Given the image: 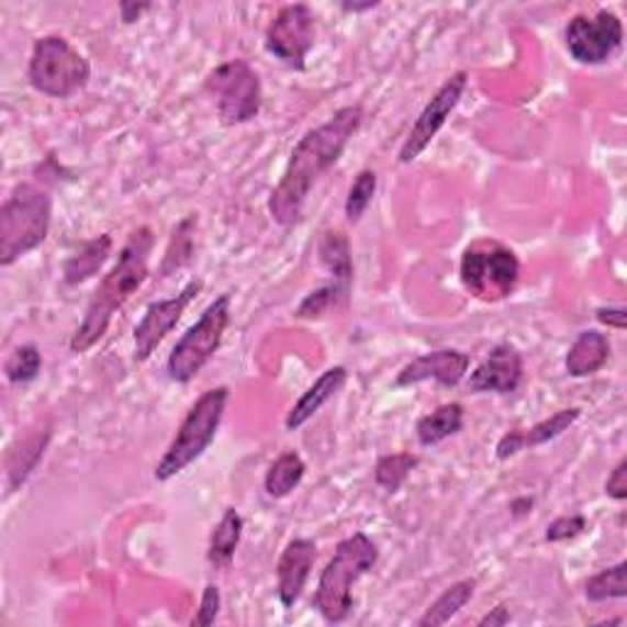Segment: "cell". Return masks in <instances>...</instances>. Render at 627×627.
I'll return each instance as SVG.
<instances>
[{
  "label": "cell",
  "mask_w": 627,
  "mask_h": 627,
  "mask_svg": "<svg viewBox=\"0 0 627 627\" xmlns=\"http://www.w3.org/2000/svg\"><path fill=\"white\" fill-rule=\"evenodd\" d=\"M360 123H363V109L344 105L326 123L304 133L302 141L294 145L280 184L268 199V211L278 226L292 228L300 223L312 187L338 163V157L360 131Z\"/></svg>",
  "instance_id": "1"
},
{
  "label": "cell",
  "mask_w": 627,
  "mask_h": 627,
  "mask_svg": "<svg viewBox=\"0 0 627 627\" xmlns=\"http://www.w3.org/2000/svg\"><path fill=\"white\" fill-rule=\"evenodd\" d=\"M153 246H155L153 228L143 226L133 231V236L127 238L119 255V262H115L109 275L101 280L99 290L93 292L91 302L87 306V314H83L81 324L71 336L69 348L74 354H87L89 348L99 344L105 332H109L115 312H119L121 306L141 290L143 282L147 280V275H150Z\"/></svg>",
  "instance_id": "2"
},
{
  "label": "cell",
  "mask_w": 627,
  "mask_h": 627,
  "mask_svg": "<svg viewBox=\"0 0 627 627\" xmlns=\"http://www.w3.org/2000/svg\"><path fill=\"white\" fill-rule=\"evenodd\" d=\"M378 545L363 533L338 541L314 593V608L326 623H344L354 611V586L378 564Z\"/></svg>",
  "instance_id": "3"
},
{
  "label": "cell",
  "mask_w": 627,
  "mask_h": 627,
  "mask_svg": "<svg viewBox=\"0 0 627 627\" xmlns=\"http://www.w3.org/2000/svg\"><path fill=\"white\" fill-rule=\"evenodd\" d=\"M231 390L226 385L206 390L179 424L172 444L167 446L163 459L155 466V478L159 483L172 481L175 475L189 469L191 463L204 456V451L214 444L216 434L221 429L223 414H226Z\"/></svg>",
  "instance_id": "4"
},
{
  "label": "cell",
  "mask_w": 627,
  "mask_h": 627,
  "mask_svg": "<svg viewBox=\"0 0 627 627\" xmlns=\"http://www.w3.org/2000/svg\"><path fill=\"white\" fill-rule=\"evenodd\" d=\"M52 226V199L45 189L20 184L0 209V265L10 268L23 255L47 240Z\"/></svg>",
  "instance_id": "5"
},
{
  "label": "cell",
  "mask_w": 627,
  "mask_h": 627,
  "mask_svg": "<svg viewBox=\"0 0 627 627\" xmlns=\"http://www.w3.org/2000/svg\"><path fill=\"white\" fill-rule=\"evenodd\" d=\"M461 282L466 292L485 304L507 300L519 282L515 250L495 238L473 240L461 255Z\"/></svg>",
  "instance_id": "6"
},
{
  "label": "cell",
  "mask_w": 627,
  "mask_h": 627,
  "mask_svg": "<svg viewBox=\"0 0 627 627\" xmlns=\"http://www.w3.org/2000/svg\"><path fill=\"white\" fill-rule=\"evenodd\" d=\"M32 89L49 99H69L91 79V67L79 49H74L61 35L40 37L32 47L27 64Z\"/></svg>",
  "instance_id": "7"
},
{
  "label": "cell",
  "mask_w": 627,
  "mask_h": 627,
  "mask_svg": "<svg viewBox=\"0 0 627 627\" xmlns=\"http://www.w3.org/2000/svg\"><path fill=\"white\" fill-rule=\"evenodd\" d=\"M231 322V294H221L211 302L194 326L175 344L167 358V376L175 382H191L219 350L223 334Z\"/></svg>",
  "instance_id": "8"
},
{
  "label": "cell",
  "mask_w": 627,
  "mask_h": 627,
  "mask_svg": "<svg viewBox=\"0 0 627 627\" xmlns=\"http://www.w3.org/2000/svg\"><path fill=\"white\" fill-rule=\"evenodd\" d=\"M206 91L214 96L223 125L250 123L260 113L262 83L246 59H228L206 77Z\"/></svg>",
  "instance_id": "9"
},
{
  "label": "cell",
  "mask_w": 627,
  "mask_h": 627,
  "mask_svg": "<svg viewBox=\"0 0 627 627\" xmlns=\"http://www.w3.org/2000/svg\"><path fill=\"white\" fill-rule=\"evenodd\" d=\"M316 42V18L306 3H290L280 8L265 30V49L284 67L294 71L306 69V57Z\"/></svg>",
  "instance_id": "10"
},
{
  "label": "cell",
  "mask_w": 627,
  "mask_h": 627,
  "mask_svg": "<svg viewBox=\"0 0 627 627\" xmlns=\"http://www.w3.org/2000/svg\"><path fill=\"white\" fill-rule=\"evenodd\" d=\"M466 83H469V74L456 71L441 83L437 93L432 96L429 103L424 105L422 113L417 115V121L412 123L405 143L400 147L398 153L400 165L414 163V159L427 150L434 137H437L441 127L446 125V121H449V115L456 111V105L461 103Z\"/></svg>",
  "instance_id": "11"
},
{
  "label": "cell",
  "mask_w": 627,
  "mask_h": 627,
  "mask_svg": "<svg viewBox=\"0 0 627 627\" xmlns=\"http://www.w3.org/2000/svg\"><path fill=\"white\" fill-rule=\"evenodd\" d=\"M564 40L571 59L596 67L623 47V23L608 10H601L593 18L573 15L564 30Z\"/></svg>",
  "instance_id": "12"
},
{
  "label": "cell",
  "mask_w": 627,
  "mask_h": 627,
  "mask_svg": "<svg viewBox=\"0 0 627 627\" xmlns=\"http://www.w3.org/2000/svg\"><path fill=\"white\" fill-rule=\"evenodd\" d=\"M201 287H204V282L191 280L177 296H169V300H159L147 306L133 332V356L137 363H143V360L155 354L157 346L163 344L167 334L179 324V318H182V314L187 312V306L197 300Z\"/></svg>",
  "instance_id": "13"
},
{
  "label": "cell",
  "mask_w": 627,
  "mask_h": 627,
  "mask_svg": "<svg viewBox=\"0 0 627 627\" xmlns=\"http://www.w3.org/2000/svg\"><path fill=\"white\" fill-rule=\"evenodd\" d=\"M471 358L469 354L456 348H441L432 350V354H424L419 358H414L412 363L400 370L395 378V388H412L419 385L424 380H434L444 388H456L459 382L469 373Z\"/></svg>",
  "instance_id": "14"
},
{
  "label": "cell",
  "mask_w": 627,
  "mask_h": 627,
  "mask_svg": "<svg viewBox=\"0 0 627 627\" xmlns=\"http://www.w3.org/2000/svg\"><path fill=\"white\" fill-rule=\"evenodd\" d=\"M523 373H525L523 354L510 344H497L491 354H488L483 363L471 373L469 388L471 392H497V395H510V392H515L519 388Z\"/></svg>",
  "instance_id": "15"
},
{
  "label": "cell",
  "mask_w": 627,
  "mask_h": 627,
  "mask_svg": "<svg viewBox=\"0 0 627 627\" xmlns=\"http://www.w3.org/2000/svg\"><path fill=\"white\" fill-rule=\"evenodd\" d=\"M316 561V545L312 539L296 537L282 549L278 561V598L287 611L302 598L306 581Z\"/></svg>",
  "instance_id": "16"
},
{
  "label": "cell",
  "mask_w": 627,
  "mask_h": 627,
  "mask_svg": "<svg viewBox=\"0 0 627 627\" xmlns=\"http://www.w3.org/2000/svg\"><path fill=\"white\" fill-rule=\"evenodd\" d=\"M346 380H348V370L344 366H334V368L324 370V373L314 380V385L306 392H302V398L294 402L290 412H287L284 427L290 432L304 427V424L310 422L328 400H334L338 392L344 390Z\"/></svg>",
  "instance_id": "17"
},
{
  "label": "cell",
  "mask_w": 627,
  "mask_h": 627,
  "mask_svg": "<svg viewBox=\"0 0 627 627\" xmlns=\"http://www.w3.org/2000/svg\"><path fill=\"white\" fill-rule=\"evenodd\" d=\"M611 342L601 332H581L564 358V368L571 378H589L608 363Z\"/></svg>",
  "instance_id": "18"
},
{
  "label": "cell",
  "mask_w": 627,
  "mask_h": 627,
  "mask_svg": "<svg viewBox=\"0 0 627 627\" xmlns=\"http://www.w3.org/2000/svg\"><path fill=\"white\" fill-rule=\"evenodd\" d=\"M111 248H113V238L109 233H101V236L83 243V246L64 262V282L81 284L91 280L93 275L103 268V262L111 258Z\"/></svg>",
  "instance_id": "19"
},
{
  "label": "cell",
  "mask_w": 627,
  "mask_h": 627,
  "mask_svg": "<svg viewBox=\"0 0 627 627\" xmlns=\"http://www.w3.org/2000/svg\"><path fill=\"white\" fill-rule=\"evenodd\" d=\"M240 537H243V517L236 507H228L209 537V551H206L209 564L216 569L231 567V561L236 557V549L240 545Z\"/></svg>",
  "instance_id": "20"
},
{
  "label": "cell",
  "mask_w": 627,
  "mask_h": 627,
  "mask_svg": "<svg viewBox=\"0 0 627 627\" xmlns=\"http://www.w3.org/2000/svg\"><path fill=\"white\" fill-rule=\"evenodd\" d=\"M318 260L334 275V282L350 290L354 282V258H350V240L344 231H326L318 240Z\"/></svg>",
  "instance_id": "21"
},
{
  "label": "cell",
  "mask_w": 627,
  "mask_h": 627,
  "mask_svg": "<svg viewBox=\"0 0 627 627\" xmlns=\"http://www.w3.org/2000/svg\"><path fill=\"white\" fill-rule=\"evenodd\" d=\"M463 427V405L446 402L417 422V439L422 446H437L444 439L459 434Z\"/></svg>",
  "instance_id": "22"
},
{
  "label": "cell",
  "mask_w": 627,
  "mask_h": 627,
  "mask_svg": "<svg viewBox=\"0 0 627 627\" xmlns=\"http://www.w3.org/2000/svg\"><path fill=\"white\" fill-rule=\"evenodd\" d=\"M473 593H475V581L473 579H461V581H456L454 586L446 589L441 596L434 601L427 613L422 615L419 618V627H439V625H446L451 618H456L466 605H469V601L473 598Z\"/></svg>",
  "instance_id": "23"
},
{
  "label": "cell",
  "mask_w": 627,
  "mask_h": 627,
  "mask_svg": "<svg viewBox=\"0 0 627 627\" xmlns=\"http://www.w3.org/2000/svg\"><path fill=\"white\" fill-rule=\"evenodd\" d=\"M306 463L302 461V456L296 451H284L270 463L268 473H265V493L275 497V501H280V497H287L302 483Z\"/></svg>",
  "instance_id": "24"
},
{
  "label": "cell",
  "mask_w": 627,
  "mask_h": 627,
  "mask_svg": "<svg viewBox=\"0 0 627 627\" xmlns=\"http://www.w3.org/2000/svg\"><path fill=\"white\" fill-rule=\"evenodd\" d=\"M47 444H49V432L42 434V437L35 434V437L23 441L18 454L10 456L8 459V493L18 491V488L27 481L30 473L35 471V466L42 461V456H45Z\"/></svg>",
  "instance_id": "25"
},
{
  "label": "cell",
  "mask_w": 627,
  "mask_h": 627,
  "mask_svg": "<svg viewBox=\"0 0 627 627\" xmlns=\"http://www.w3.org/2000/svg\"><path fill=\"white\" fill-rule=\"evenodd\" d=\"M419 466V459L414 454H388L376 463V483L388 493H398L405 485L412 471Z\"/></svg>",
  "instance_id": "26"
},
{
  "label": "cell",
  "mask_w": 627,
  "mask_h": 627,
  "mask_svg": "<svg viewBox=\"0 0 627 627\" xmlns=\"http://www.w3.org/2000/svg\"><path fill=\"white\" fill-rule=\"evenodd\" d=\"M581 417V410L579 407H569V410H559L551 414V417L537 422L535 427L523 429V441H525V449H535V446L547 444L551 439L561 437V434L569 432L573 424L579 422Z\"/></svg>",
  "instance_id": "27"
},
{
  "label": "cell",
  "mask_w": 627,
  "mask_h": 627,
  "mask_svg": "<svg viewBox=\"0 0 627 627\" xmlns=\"http://www.w3.org/2000/svg\"><path fill=\"white\" fill-rule=\"evenodd\" d=\"M625 571L627 561H618V564L611 569H603L596 576H591L586 581V598L591 603H603V601H615L627 596V583H625Z\"/></svg>",
  "instance_id": "28"
},
{
  "label": "cell",
  "mask_w": 627,
  "mask_h": 627,
  "mask_svg": "<svg viewBox=\"0 0 627 627\" xmlns=\"http://www.w3.org/2000/svg\"><path fill=\"white\" fill-rule=\"evenodd\" d=\"M40 370H42V354L35 344H25L15 348L3 366L8 382H13V385L32 382L40 376Z\"/></svg>",
  "instance_id": "29"
},
{
  "label": "cell",
  "mask_w": 627,
  "mask_h": 627,
  "mask_svg": "<svg viewBox=\"0 0 627 627\" xmlns=\"http://www.w3.org/2000/svg\"><path fill=\"white\" fill-rule=\"evenodd\" d=\"M376 191H378V175L373 169H360L346 197V219L350 223L360 221V216L366 214L368 206L373 204Z\"/></svg>",
  "instance_id": "30"
},
{
  "label": "cell",
  "mask_w": 627,
  "mask_h": 627,
  "mask_svg": "<svg viewBox=\"0 0 627 627\" xmlns=\"http://www.w3.org/2000/svg\"><path fill=\"white\" fill-rule=\"evenodd\" d=\"M348 294V287L332 282L326 287H318V290L310 292L302 300V304L296 306V318H322L332 310H336V304Z\"/></svg>",
  "instance_id": "31"
},
{
  "label": "cell",
  "mask_w": 627,
  "mask_h": 627,
  "mask_svg": "<svg viewBox=\"0 0 627 627\" xmlns=\"http://www.w3.org/2000/svg\"><path fill=\"white\" fill-rule=\"evenodd\" d=\"M219 611H221V591H219L216 583H206L204 593H201V603L197 608V615L191 618V625L194 627L214 625L219 618Z\"/></svg>",
  "instance_id": "32"
},
{
  "label": "cell",
  "mask_w": 627,
  "mask_h": 627,
  "mask_svg": "<svg viewBox=\"0 0 627 627\" xmlns=\"http://www.w3.org/2000/svg\"><path fill=\"white\" fill-rule=\"evenodd\" d=\"M583 529H586V517L583 515H564V517H557L555 523H549L545 539L547 541H569L573 537H579Z\"/></svg>",
  "instance_id": "33"
},
{
  "label": "cell",
  "mask_w": 627,
  "mask_h": 627,
  "mask_svg": "<svg viewBox=\"0 0 627 627\" xmlns=\"http://www.w3.org/2000/svg\"><path fill=\"white\" fill-rule=\"evenodd\" d=\"M605 495L618 503H623L627 497V461L625 459L615 466L608 475V481H605Z\"/></svg>",
  "instance_id": "34"
},
{
  "label": "cell",
  "mask_w": 627,
  "mask_h": 627,
  "mask_svg": "<svg viewBox=\"0 0 627 627\" xmlns=\"http://www.w3.org/2000/svg\"><path fill=\"white\" fill-rule=\"evenodd\" d=\"M523 449H525L523 429H513V432H507L501 441H497L495 456H497V459H501V461H507V459H513V456L519 454Z\"/></svg>",
  "instance_id": "35"
},
{
  "label": "cell",
  "mask_w": 627,
  "mask_h": 627,
  "mask_svg": "<svg viewBox=\"0 0 627 627\" xmlns=\"http://www.w3.org/2000/svg\"><path fill=\"white\" fill-rule=\"evenodd\" d=\"M596 318L603 326L618 328V332H623L627 312H625V306H601V310L596 312Z\"/></svg>",
  "instance_id": "36"
},
{
  "label": "cell",
  "mask_w": 627,
  "mask_h": 627,
  "mask_svg": "<svg viewBox=\"0 0 627 627\" xmlns=\"http://www.w3.org/2000/svg\"><path fill=\"white\" fill-rule=\"evenodd\" d=\"M510 620H513V615H510L507 605H497V608H493L491 613H488L485 618L478 620V625H481V627H503Z\"/></svg>",
  "instance_id": "37"
},
{
  "label": "cell",
  "mask_w": 627,
  "mask_h": 627,
  "mask_svg": "<svg viewBox=\"0 0 627 627\" xmlns=\"http://www.w3.org/2000/svg\"><path fill=\"white\" fill-rule=\"evenodd\" d=\"M147 8H150V5H135V3H123V5H121V15H123V23H135V20L141 18V13H145Z\"/></svg>",
  "instance_id": "38"
},
{
  "label": "cell",
  "mask_w": 627,
  "mask_h": 627,
  "mask_svg": "<svg viewBox=\"0 0 627 627\" xmlns=\"http://www.w3.org/2000/svg\"><path fill=\"white\" fill-rule=\"evenodd\" d=\"M380 3H376V0H368V3H342L346 13H363V10H373Z\"/></svg>",
  "instance_id": "39"
}]
</instances>
